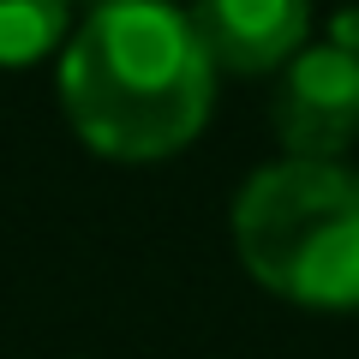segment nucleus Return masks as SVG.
<instances>
[{
	"label": "nucleus",
	"instance_id": "nucleus-1",
	"mask_svg": "<svg viewBox=\"0 0 359 359\" xmlns=\"http://www.w3.org/2000/svg\"><path fill=\"white\" fill-rule=\"evenodd\" d=\"M216 66L168 0H102L60 54V102L78 138L120 162L180 150L210 114Z\"/></svg>",
	"mask_w": 359,
	"mask_h": 359
},
{
	"label": "nucleus",
	"instance_id": "nucleus-2",
	"mask_svg": "<svg viewBox=\"0 0 359 359\" xmlns=\"http://www.w3.org/2000/svg\"><path fill=\"white\" fill-rule=\"evenodd\" d=\"M233 245L294 306H359V168L299 156L257 168L233 198Z\"/></svg>",
	"mask_w": 359,
	"mask_h": 359
},
{
	"label": "nucleus",
	"instance_id": "nucleus-3",
	"mask_svg": "<svg viewBox=\"0 0 359 359\" xmlns=\"http://www.w3.org/2000/svg\"><path fill=\"white\" fill-rule=\"evenodd\" d=\"M269 126L287 156L335 162L359 138V54L335 42L294 48L282 66V84L269 96Z\"/></svg>",
	"mask_w": 359,
	"mask_h": 359
},
{
	"label": "nucleus",
	"instance_id": "nucleus-4",
	"mask_svg": "<svg viewBox=\"0 0 359 359\" xmlns=\"http://www.w3.org/2000/svg\"><path fill=\"white\" fill-rule=\"evenodd\" d=\"M192 36L210 66L228 72H269L294 48H306V0H192Z\"/></svg>",
	"mask_w": 359,
	"mask_h": 359
},
{
	"label": "nucleus",
	"instance_id": "nucleus-5",
	"mask_svg": "<svg viewBox=\"0 0 359 359\" xmlns=\"http://www.w3.org/2000/svg\"><path fill=\"white\" fill-rule=\"evenodd\" d=\"M72 0H0V60H36L42 48H54L66 30Z\"/></svg>",
	"mask_w": 359,
	"mask_h": 359
},
{
	"label": "nucleus",
	"instance_id": "nucleus-6",
	"mask_svg": "<svg viewBox=\"0 0 359 359\" xmlns=\"http://www.w3.org/2000/svg\"><path fill=\"white\" fill-rule=\"evenodd\" d=\"M335 48H347V54H359V6H347V13H335Z\"/></svg>",
	"mask_w": 359,
	"mask_h": 359
}]
</instances>
